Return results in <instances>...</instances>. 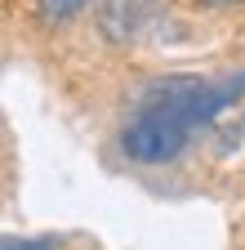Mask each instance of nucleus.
<instances>
[{"label":"nucleus","mask_w":245,"mask_h":250,"mask_svg":"<svg viewBox=\"0 0 245 250\" xmlns=\"http://www.w3.org/2000/svg\"><path fill=\"white\" fill-rule=\"evenodd\" d=\"M241 89H245V76H236V81H165L120 130V147L138 166L174 161L209 116H219L227 103L241 99Z\"/></svg>","instance_id":"nucleus-1"},{"label":"nucleus","mask_w":245,"mask_h":250,"mask_svg":"<svg viewBox=\"0 0 245 250\" xmlns=\"http://www.w3.org/2000/svg\"><path fill=\"white\" fill-rule=\"evenodd\" d=\"M161 9L165 0H98V31L112 45H134Z\"/></svg>","instance_id":"nucleus-2"},{"label":"nucleus","mask_w":245,"mask_h":250,"mask_svg":"<svg viewBox=\"0 0 245 250\" xmlns=\"http://www.w3.org/2000/svg\"><path fill=\"white\" fill-rule=\"evenodd\" d=\"M94 0H36V9H40V18L45 22H54V27H63V22H72V18H80Z\"/></svg>","instance_id":"nucleus-3"},{"label":"nucleus","mask_w":245,"mask_h":250,"mask_svg":"<svg viewBox=\"0 0 245 250\" xmlns=\"http://www.w3.org/2000/svg\"><path fill=\"white\" fill-rule=\"evenodd\" d=\"M58 241L54 237H45V241H5V250H54Z\"/></svg>","instance_id":"nucleus-4"},{"label":"nucleus","mask_w":245,"mask_h":250,"mask_svg":"<svg viewBox=\"0 0 245 250\" xmlns=\"http://www.w3.org/2000/svg\"><path fill=\"white\" fill-rule=\"evenodd\" d=\"M201 9H232V5H245V0H196Z\"/></svg>","instance_id":"nucleus-5"},{"label":"nucleus","mask_w":245,"mask_h":250,"mask_svg":"<svg viewBox=\"0 0 245 250\" xmlns=\"http://www.w3.org/2000/svg\"><path fill=\"white\" fill-rule=\"evenodd\" d=\"M241 134H245V112H241Z\"/></svg>","instance_id":"nucleus-6"}]
</instances>
